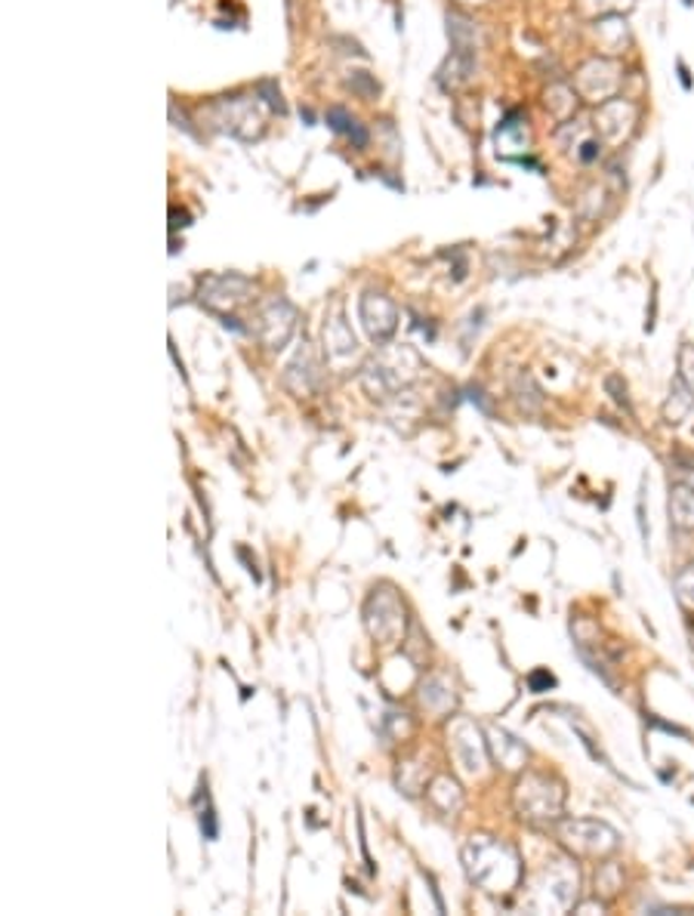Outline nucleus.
<instances>
[{"mask_svg": "<svg viewBox=\"0 0 694 916\" xmlns=\"http://www.w3.org/2000/svg\"><path fill=\"white\" fill-rule=\"evenodd\" d=\"M679 74H682V87L692 90V78H689V69H685L682 62H679Z\"/></svg>", "mask_w": 694, "mask_h": 916, "instance_id": "19", "label": "nucleus"}, {"mask_svg": "<svg viewBox=\"0 0 694 916\" xmlns=\"http://www.w3.org/2000/svg\"><path fill=\"white\" fill-rule=\"evenodd\" d=\"M682 479H685L689 488H694V460H685V467H682Z\"/></svg>", "mask_w": 694, "mask_h": 916, "instance_id": "18", "label": "nucleus"}, {"mask_svg": "<svg viewBox=\"0 0 694 916\" xmlns=\"http://www.w3.org/2000/svg\"><path fill=\"white\" fill-rule=\"evenodd\" d=\"M454 756L460 760V765H463V772H469V775H479L482 768H485L487 762V747L485 741H482V735H479V728L472 726V723H457L454 726Z\"/></svg>", "mask_w": 694, "mask_h": 916, "instance_id": "8", "label": "nucleus"}, {"mask_svg": "<svg viewBox=\"0 0 694 916\" xmlns=\"http://www.w3.org/2000/svg\"><path fill=\"white\" fill-rule=\"evenodd\" d=\"M670 519L685 531H694V488L677 484L670 491Z\"/></svg>", "mask_w": 694, "mask_h": 916, "instance_id": "11", "label": "nucleus"}, {"mask_svg": "<svg viewBox=\"0 0 694 916\" xmlns=\"http://www.w3.org/2000/svg\"><path fill=\"white\" fill-rule=\"evenodd\" d=\"M538 889L543 895L540 911H555V914L572 911L574 901H577V870L572 867V861H553L540 873Z\"/></svg>", "mask_w": 694, "mask_h": 916, "instance_id": "4", "label": "nucleus"}, {"mask_svg": "<svg viewBox=\"0 0 694 916\" xmlns=\"http://www.w3.org/2000/svg\"><path fill=\"white\" fill-rule=\"evenodd\" d=\"M558 843L577 858H605L611 852H617L621 836L605 821L574 818V821H558Z\"/></svg>", "mask_w": 694, "mask_h": 916, "instance_id": "3", "label": "nucleus"}, {"mask_svg": "<svg viewBox=\"0 0 694 916\" xmlns=\"http://www.w3.org/2000/svg\"><path fill=\"white\" fill-rule=\"evenodd\" d=\"M325 340H328L330 352H337V355H343V352H352V349H355V337L346 333L343 321H330L328 328H325Z\"/></svg>", "mask_w": 694, "mask_h": 916, "instance_id": "13", "label": "nucleus"}, {"mask_svg": "<svg viewBox=\"0 0 694 916\" xmlns=\"http://www.w3.org/2000/svg\"><path fill=\"white\" fill-rule=\"evenodd\" d=\"M365 614L370 636H377L386 645L401 639V633H404V608H401V602L389 589H380V592L370 596Z\"/></svg>", "mask_w": 694, "mask_h": 916, "instance_id": "5", "label": "nucleus"}, {"mask_svg": "<svg viewBox=\"0 0 694 916\" xmlns=\"http://www.w3.org/2000/svg\"><path fill=\"white\" fill-rule=\"evenodd\" d=\"M487 747H491V753H494V760L501 762L504 768H521L525 765V760H528V750H525V743H519L513 735H506L504 728H491L487 731Z\"/></svg>", "mask_w": 694, "mask_h": 916, "instance_id": "9", "label": "nucleus"}, {"mask_svg": "<svg viewBox=\"0 0 694 916\" xmlns=\"http://www.w3.org/2000/svg\"><path fill=\"white\" fill-rule=\"evenodd\" d=\"M216 284L223 287L220 294H216V291H204V287H201V300L208 303L210 309H216L220 303H228V306H232V303L244 300V294L250 291V281H247V278H242V275H220V278H216Z\"/></svg>", "mask_w": 694, "mask_h": 916, "instance_id": "10", "label": "nucleus"}, {"mask_svg": "<svg viewBox=\"0 0 694 916\" xmlns=\"http://www.w3.org/2000/svg\"><path fill=\"white\" fill-rule=\"evenodd\" d=\"M673 589H677L679 606L694 611V565H685V568L679 571L677 577H673Z\"/></svg>", "mask_w": 694, "mask_h": 916, "instance_id": "14", "label": "nucleus"}, {"mask_svg": "<svg viewBox=\"0 0 694 916\" xmlns=\"http://www.w3.org/2000/svg\"><path fill=\"white\" fill-rule=\"evenodd\" d=\"M528 685H531V692H546V689H553L555 679L550 673H543V670H538V673L528 676Z\"/></svg>", "mask_w": 694, "mask_h": 916, "instance_id": "16", "label": "nucleus"}, {"mask_svg": "<svg viewBox=\"0 0 694 916\" xmlns=\"http://www.w3.org/2000/svg\"><path fill=\"white\" fill-rule=\"evenodd\" d=\"M260 321L262 343L269 349H284L287 347V340H291V333H294L296 312L287 300H272V303L262 309Z\"/></svg>", "mask_w": 694, "mask_h": 916, "instance_id": "7", "label": "nucleus"}, {"mask_svg": "<svg viewBox=\"0 0 694 916\" xmlns=\"http://www.w3.org/2000/svg\"><path fill=\"white\" fill-rule=\"evenodd\" d=\"M260 90H266V93H269V99H266V103H269V108H272V111H278V115H284V103H281V90H278V93H275V81H262Z\"/></svg>", "mask_w": 694, "mask_h": 916, "instance_id": "15", "label": "nucleus"}, {"mask_svg": "<svg viewBox=\"0 0 694 916\" xmlns=\"http://www.w3.org/2000/svg\"><path fill=\"white\" fill-rule=\"evenodd\" d=\"M328 124L330 130H337V133H343V137H349L358 149H365L367 145V133L362 130V124L355 121L352 115H349L346 108H330L328 111Z\"/></svg>", "mask_w": 694, "mask_h": 916, "instance_id": "12", "label": "nucleus"}, {"mask_svg": "<svg viewBox=\"0 0 694 916\" xmlns=\"http://www.w3.org/2000/svg\"><path fill=\"white\" fill-rule=\"evenodd\" d=\"M513 806H516L521 821H528L534 827L558 824L562 812H565V787L553 775L528 772L513 790Z\"/></svg>", "mask_w": 694, "mask_h": 916, "instance_id": "2", "label": "nucleus"}, {"mask_svg": "<svg viewBox=\"0 0 694 916\" xmlns=\"http://www.w3.org/2000/svg\"><path fill=\"white\" fill-rule=\"evenodd\" d=\"M463 865L469 880L491 895H506L521 880L519 855L494 836H472L463 848Z\"/></svg>", "mask_w": 694, "mask_h": 916, "instance_id": "1", "label": "nucleus"}, {"mask_svg": "<svg viewBox=\"0 0 694 916\" xmlns=\"http://www.w3.org/2000/svg\"><path fill=\"white\" fill-rule=\"evenodd\" d=\"M201 830H204L208 839H216V818H213V809L201 812Z\"/></svg>", "mask_w": 694, "mask_h": 916, "instance_id": "17", "label": "nucleus"}, {"mask_svg": "<svg viewBox=\"0 0 694 916\" xmlns=\"http://www.w3.org/2000/svg\"><path fill=\"white\" fill-rule=\"evenodd\" d=\"M358 312H362V321H365V330L370 333V340H377V343H386L396 333V328H399V309H396V303L389 296L370 291V294L362 296Z\"/></svg>", "mask_w": 694, "mask_h": 916, "instance_id": "6", "label": "nucleus"}]
</instances>
